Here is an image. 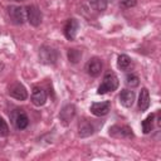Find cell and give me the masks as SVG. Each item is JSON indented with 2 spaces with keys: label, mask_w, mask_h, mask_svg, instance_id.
Listing matches in <instances>:
<instances>
[{
  "label": "cell",
  "mask_w": 161,
  "mask_h": 161,
  "mask_svg": "<svg viewBox=\"0 0 161 161\" xmlns=\"http://www.w3.org/2000/svg\"><path fill=\"white\" fill-rule=\"evenodd\" d=\"M126 84L128 87H131V88H135V87H137L140 84V78L136 74L130 73V74L126 75Z\"/></svg>",
  "instance_id": "20"
},
{
  "label": "cell",
  "mask_w": 161,
  "mask_h": 161,
  "mask_svg": "<svg viewBox=\"0 0 161 161\" xmlns=\"http://www.w3.org/2000/svg\"><path fill=\"white\" fill-rule=\"evenodd\" d=\"M15 1H25V0H15Z\"/></svg>",
  "instance_id": "23"
},
{
  "label": "cell",
  "mask_w": 161,
  "mask_h": 161,
  "mask_svg": "<svg viewBox=\"0 0 161 161\" xmlns=\"http://www.w3.org/2000/svg\"><path fill=\"white\" fill-rule=\"evenodd\" d=\"M79 28V23L77 19H68L64 25V35L68 40H73L77 35V30Z\"/></svg>",
  "instance_id": "10"
},
{
  "label": "cell",
  "mask_w": 161,
  "mask_h": 161,
  "mask_svg": "<svg viewBox=\"0 0 161 161\" xmlns=\"http://www.w3.org/2000/svg\"><path fill=\"white\" fill-rule=\"evenodd\" d=\"M111 109V102L109 101H104V102H93L89 107V111L92 114L101 117V116H106Z\"/></svg>",
  "instance_id": "8"
},
{
  "label": "cell",
  "mask_w": 161,
  "mask_h": 161,
  "mask_svg": "<svg viewBox=\"0 0 161 161\" xmlns=\"http://www.w3.org/2000/svg\"><path fill=\"white\" fill-rule=\"evenodd\" d=\"M74 114H75V107H74L73 104H67V106H64L63 109L60 111L59 117H60V119L63 121L64 125H68V123L73 119Z\"/></svg>",
  "instance_id": "14"
},
{
  "label": "cell",
  "mask_w": 161,
  "mask_h": 161,
  "mask_svg": "<svg viewBox=\"0 0 161 161\" xmlns=\"http://www.w3.org/2000/svg\"><path fill=\"white\" fill-rule=\"evenodd\" d=\"M8 94L18 101H25L28 98V91L20 82H14L8 88Z\"/></svg>",
  "instance_id": "5"
},
{
  "label": "cell",
  "mask_w": 161,
  "mask_h": 161,
  "mask_svg": "<svg viewBox=\"0 0 161 161\" xmlns=\"http://www.w3.org/2000/svg\"><path fill=\"white\" fill-rule=\"evenodd\" d=\"M137 1L136 0H121L119 1V5L125 9H128V8H132V6H136Z\"/></svg>",
  "instance_id": "22"
},
{
  "label": "cell",
  "mask_w": 161,
  "mask_h": 161,
  "mask_svg": "<svg viewBox=\"0 0 161 161\" xmlns=\"http://www.w3.org/2000/svg\"><path fill=\"white\" fill-rule=\"evenodd\" d=\"M82 58V52L78 49H69L68 50V59L72 63H78L79 59Z\"/></svg>",
  "instance_id": "19"
},
{
  "label": "cell",
  "mask_w": 161,
  "mask_h": 161,
  "mask_svg": "<svg viewBox=\"0 0 161 161\" xmlns=\"http://www.w3.org/2000/svg\"><path fill=\"white\" fill-rule=\"evenodd\" d=\"M118 98L123 107L130 108V107H132V104L135 102V92L131 89H122Z\"/></svg>",
  "instance_id": "12"
},
{
  "label": "cell",
  "mask_w": 161,
  "mask_h": 161,
  "mask_svg": "<svg viewBox=\"0 0 161 161\" xmlns=\"http://www.w3.org/2000/svg\"><path fill=\"white\" fill-rule=\"evenodd\" d=\"M25 13H26V19H28L30 25H33V26H39L40 25L43 16H42V11L39 10L38 6L29 5V6H26Z\"/></svg>",
  "instance_id": "7"
},
{
  "label": "cell",
  "mask_w": 161,
  "mask_h": 161,
  "mask_svg": "<svg viewBox=\"0 0 161 161\" xmlns=\"http://www.w3.org/2000/svg\"><path fill=\"white\" fill-rule=\"evenodd\" d=\"M119 86V80L117 78V75L113 73V72H107L103 77V80L102 83L99 84L98 89H97V93L98 94H106L108 92H113L118 88Z\"/></svg>",
  "instance_id": "1"
},
{
  "label": "cell",
  "mask_w": 161,
  "mask_h": 161,
  "mask_svg": "<svg viewBox=\"0 0 161 161\" xmlns=\"http://www.w3.org/2000/svg\"><path fill=\"white\" fill-rule=\"evenodd\" d=\"M117 65H118V68L121 70H127L132 65V59L128 55H126V54H121V55H118Z\"/></svg>",
  "instance_id": "16"
},
{
  "label": "cell",
  "mask_w": 161,
  "mask_h": 161,
  "mask_svg": "<svg viewBox=\"0 0 161 161\" xmlns=\"http://www.w3.org/2000/svg\"><path fill=\"white\" fill-rule=\"evenodd\" d=\"M39 60L43 64L53 65L58 60V52L49 45H42L39 49Z\"/></svg>",
  "instance_id": "2"
},
{
  "label": "cell",
  "mask_w": 161,
  "mask_h": 161,
  "mask_svg": "<svg viewBox=\"0 0 161 161\" xmlns=\"http://www.w3.org/2000/svg\"><path fill=\"white\" fill-rule=\"evenodd\" d=\"M10 118L16 130H25L29 125V118L23 109H19V108L14 109L10 114Z\"/></svg>",
  "instance_id": "3"
},
{
  "label": "cell",
  "mask_w": 161,
  "mask_h": 161,
  "mask_svg": "<svg viewBox=\"0 0 161 161\" xmlns=\"http://www.w3.org/2000/svg\"><path fill=\"white\" fill-rule=\"evenodd\" d=\"M31 103L36 107L44 106L47 102V92L40 87H34L31 92Z\"/></svg>",
  "instance_id": "9"
},
{
  "label": "cell",
  "mask_w": 161,
  "mask_h": 161,
  "mask_svg": "<svg viewBox=\"0 0 161 161\" xmlns=\"http://www.w3.org/2000/svg\"><path fill=\"white\" fill-rule=\"evenodd\" d=\"M8 14H9L11 23H14L15 25H23L25 21V18H26V13L21 6L10 5L8 8Z\"/></svg>",
  "instance_id": "4"
},
{
  "label": "cell",
  "mask_w": 161,
  "mask_h": 161,
  "mask_svg": "<svg viewBox=\"0 0 161 161\" xmlns=\"http://www.w3.org/2000/svg\"><path fill=\"white\" fill-rule=\"evenodd\" d=\"M9 135V126L6 121L0 116V137H6Z\"/></svg>",
  "instance_id": "21"
},
{
  "label": "cell",
  "mask_w": 161,
  "mask_h": 161,
  "mask_svg": "<svg viewBox=\"0 0 161 161\" xmlns=\"http://www.w3.org/2000/svg\"><path fill=\"white\" fill-rule=\"evenodd\" d=\"M94 132H96V128L92 122L86 121V119L79 122V126H78V136L79 137H88V136L93 135Z\"/></svg>",
  "instance_id": "13"
},
{
  "label": "cell",
  "mask_w": 161,
  "mask_h": 161,
  "mask_svg": "<svg viewBox=\"0 0 161 161\" xmlns=\"http://www.w3.org/2000/svg\"><path fill=\"white\" fill-rule=\"evenodd\" d=\"M102 67H103V64H102V60L99 58H92L87 63L86 70L91 77H98L102 72Z\"/></svg>",
  "instance_id": "11"
},
{
  "label": "cell",
  "mask_w": 161,
  "mask_h": 161,
  "mask_svg": "<svg viewBox=\"0 0 161 161\" xmlns=\"http://www.w3.org/2000/svg\"><path fill=\"white\" fill-rule=\"evenodd\" d=\"M109 136L114 138H132L133 132H132V128L126 125H122V126L114 125L109 127Z\"/></svg>",
  "instance_id": "6"
},
{
  "label": "cell",
  "mask_w": 161,
  "mask_h": 161,
  "mask_svg": "<svg viewBox=\"0 0 161 161\" xmlns=\"http://www.w3.org/2000/svg\"><path fill=\"white\" fill-rule=\"evenodd\" d=\"M111 0H89V5L93 10L97 11H104L108 6V3Z\"/></svg>",
  "instance_id": "17"
},
{
  "label": "cell",
  "mask_w": 161,
  "mask_h": 161,
  "mask_svg": "<svg viewBox=\"0 0 161 161\" xmlns=\"http://www.w3.org/2000/svg\"><path fill=\"white\" fill-rule=\"evenodd\" d=\"M153 119H155V114L151 113L148 114L143 121H142V131L143 133H150L153 128Z\"/></svg>",
  "instance_id": "18"
},
{
  "label": "cell",
  "mask_w": 161,
  "mask_h": 161,
  "mask_svg": "<svg viewBox=\"0 0 161 161\" xmlns=\"http://www.w3.org/2000/svg\"><path fill=\"white\" fill-rule=\"evenodd\" d=\"M150 107V93L147 88H142L138 96V108L141 109V112L147 111V108Z\"/></svg>",
  "instance_id": "15"
}]
</instances>
